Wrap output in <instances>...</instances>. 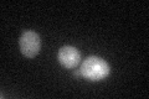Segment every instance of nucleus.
<instances>
[{"mask_svg":"<svg viewBox=\"0 0 149 99\" xmlns=\"http://www.w3.org/2000/svg\"><path fill=\"white\" fill-rule=\"evenodd\" d=\"M109 64L103 58L96 57V56L87 57L80 67L81 76L92 82H98L107 78L109 74Z\"/></svg>","mask_w":149,"mask_h":99,"instance_id":"obj_1","label":"nucleus"},{"mask_svg":"<svg viewBox=\"0 0 149 99\" xmlns=\"http://www.w3.org/2000/svg\"><path fill=\"white\" fill-rule=\"evenodd\" d=\"M19 46H20L21 53L25 57H35L41 48L40 36L35 31H24L19 39Z\"/></svg>","mask_w":149,"mask_h":99,"instance_id":"obj_2","label":"nucleus"},{"mask_svg":"<svg viewBox=\"0 0 149 99\" xmlns=\"http://www.w3.org/2000/svg\"><path fill=\"white\" fill-rule=\"evenodd\" d=\"M74 76H76V77H80V76H81L80 69H76V71H74Z\"/></svg>","mask_w":149,"mask_h":99,"instance_id":"obj_4","label":"nucleus"},{"mask_svg":"<svg viewBox=\"0 0 149 99\" xmlns=\"http://www.w3.org/2000/svg\"><path fill=\"white\" fill-rule=\"evenodd\" d=\"M57 60L65 68H74L81 62V53L73 46H63L58 50Z\"/></svg>","mask_w":149,"mask_h":99,"instance_id":"obj_3","label":"nucleus"}]
</instances>
